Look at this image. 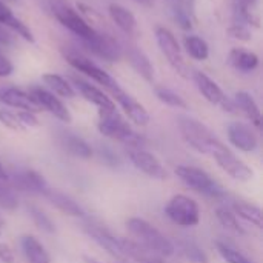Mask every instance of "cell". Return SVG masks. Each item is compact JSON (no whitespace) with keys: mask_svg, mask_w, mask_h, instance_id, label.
<instances>
[{"mask_svg":"<svg viewBox=\"0 0 263 263\" xmlns=\"http://www.w3.org/2000/svg\"><path fill=\"white\" fill-rule=\"evenodd\" d=\"M126 228L148 251L160 257H171L176 253L174 243L145 219L131 217L126 220Z\"/></svg>","mask_w":263,"mask_h":263,"instance_id":"1","label":"cell"},{"mask_svg":"<svg viewBox=\"0 0 263 263\" xmlns=\"http://www.w3.org/2000/svg\"><path fill=\"white\" fill-rule=\"evenodd\" d=\"M179 129L185 142L200 154H210L214 143L219 140L206 125L190 116L179 117Z\"/></svg>","mask_w":263,"mask_h":263,"instance_id":"2","label":"cell"},{"mask_svg":"<svg viewBox=\"0 0 263 263\" xmlns=\"http://www.w3.org/2000/svg\"><path fill=\"white\" fill-rule=\"evenodd\" d=\"M97 128H99V133L105 137L128 143L133 148H142L143 139L137 133L133 131L129 123L117 111L100 116Z\"/></svg>","mask_w":263,"mask_h":263,"instance_id":"3","label":"cell"},{"mask_svg":"<svg viewBox=\"0 0 263 263\" xmlns=\"http://www.w3.org/2000/svg\"><path fill=\"white\" fill-rule=\"evenodd\" d=\"M166 217L183 228L197 227L200 222V208L197 202L185 194H176L170 199L165 206Z\"/></svg>","mask_w":263,"mask_h":263,"instance_id":"4","label":"cell"},{"mask_svg":"<svg viewBox=\"0 0 263 263\" xmlns=\"http://www.w3.org/2000/svg\"><path fill=\"white\" fill-rule=\"evenodd\" d=\"M176 176L191 190L210 196V197H222L225 194L223 188L203 170L190 165H180L176 168Z\"/></svg>","mask_w":263,"mask_h":263,"instance_id":"5","label":"cell"},{"mask_svg":"<svg viewBox=\"0 0 263 263\" xmlns=\"http://www.w3.org/2000/svg\"><path fill=\"white\" fill-rule=\"evenodd\" d=\"M51 9H52L54 17L60 22V25L68 28L71 32H74L83 42H88L96 35L97 31L89 25V22L82 14H79L72 6H69L68 3L52 2Z\"/></svg>","mask_w":263,"mask_h":263,"instance_id":"6","label":"cell"},{"mask_svg":"<svg viewBox=\"0 0 263 263\" xmlns=\"http://www.w3.org/2000/svg\"><path fill=\"white\" fill-rule=\"evenodd\" d=\"M217 165L234 180L237 182H250L254 177V171L243 162L240 160L230 148H227L220 140H217L210 153Z\"/></svg>","mask_w":263,"mask_h":263,"instance_id":"7","label":"cell"},{"mask_svg":"<svg viewBox=\"0 0 263 263\" xmlns=\"http://www.w3.org/2000/svg\"><path fill=\"white\" fill-rule=\"evenodd\" d=\"M156 40L157 45L160 48V51L163 52V55L168 59L171 68L183 79H190V68L186 65V62L183 60L182 55V49L180 45L176 39V35L165 26H157L156 28Z\"/></svg>","mask_w":263,"mask_h":263,"instance_id":"8","label":"cell"},{"mask_svg":"<svg viewBox=\"0 0 263 263\" xmlns=\"http://www.w3.org/2000/svg\"><path fill=\"white\" fill-rule=\"evenodd\" d=\"M63 55H65V60H66L74 69H77L79 72H82V74H85L86 77L92 79L96 83L105 86V88L109 89V91H114L116 88H119V83H117L105 69H102L99 65H96V63H94L91 59H88L86 55H83V54H80V52H77V51H65Z\"/></svg>","mask_w":263,"mask_h":263,"instance_id":"9","label":"cell"},{"mask_svg":"<svg viewBox=\"0 0 263 263\" xmlns=\"http://www.w3.org/2000/svg\"><path fill=\"white\" fill-rule=\"evenodd\" d=\"M194 80H196V85H197V89L200 91V94L213 105H217L220 106L223 111L227 112H234L237 108L234 105V102L223 92V89L213 80L210 79L206 74L200 72V71H196L194 72Z\"/></svg>","mask_w":263,"mask_h":263,"instance_id":"10","label":"cell"},{"mask_svg":"<svg viewBox=\"0 0 263 263\" xmlns=\"http://www.w3.org/2000/svg\"><path fill=\"white\" fill-rule=\"evenodd\" d=\"M128 156H129V160L133 162V165L139 171L146 174L148 177L156 179V180L168 179V171L165 170L162 162L154 154L145 151L143 148H131L128 151Z\"/></svg>","mask_w":263,"mask_h":263,"instance_id":"11","label":"cell"},{"mask_svg":"<svg viewBox=\"0 0 263 263\" xmlns=\"http://www.w3.org/2000/svg\"><path fill=\"white\" fill-rule=\"evenodd\" d=\"M29 94L31 97L39 103L40 108L46 109L48 112H51L55 119H59L60 122H65V123H71L72 117H71V112L69 109L63 105V102L55 96L52 94L51 91L42 88V86H32L29 89Z\"/></svg>","mask_w":263,"mask_h":263,"instance_id":"12","label":"cell"},{"mask_svg":"<svg viewBox=\"0 0 263 263\" xmlns=\"http://www.w3.org/2000/svg\"><path fill=\"white\" fill-rule=\"evenodd\" d=\"M72 82H74V86H76V91L80 92V96L97 106L99 109V116H103V114H109V112H114L116 111V103L112 102L111 97H108L102 89H99L97 86L79 79V77H72Z\"/></svg>","mask_w":263,"mask_h":263,"instance_id":"13","label":"cell"},{"mask_svg":"<svg viewBox=\"0 0 263 263\" xmlns=\"http://www.w3.org/2000/svg\"><path fill=\"white\" fill-rule=\"evenodd\" d=\"M111 94L116 97L117 103L122 106L123 112L128 116V119L131 122H134L137 126H146L149 123V112L133 96H129L128 92H125L120 86L116 88L114 91H111Z\"/></svg>","mask_w":263,"mask_h":263,"instance_id":"14","label":"cell"},{"mask_svg":"<svg viewBox=\"0 0 263 263\" xmlns=\"http://www.w3.org/2000/svg\"><path fill=\"white\" fill-rule=\"evenodd\" d=\"M0 103L20 111H29L34 114L42 111V108L31 97L29 92H25L14 86H0Z\"/></svg>","mask_w":263,"mask_h":263,"instance_id":"15","label":"cell"},{"mask_svg":"<svg viewBox=\"0 0 263 263\" xmlns=\"http://www.w3.org/2000/svg\"><path fill=\"white\" fill-rule=\"evenodd\" d=\"M228 140L233 146L243 153H253L257 149V136L250 125L243 122H233L228 126Z\"/></svg>","mask_w":263,"mask_h":263,"instance_id":"16","label":"cell"},{"mask_svg":"<svg viewBox=\"0 0 263 263\" xmlns=\"http://www.w3.org/2000/svg\"><path fill=\"white\" fill-rule=\"evenodd\" d=\"M0 123L12 131H26L39 126V119L29 111H8L0 109Z\"/></svg>","mask_w":263,"mask_h":263,"instance_id":"17","label":"cell"},{"mask_svg":"<svg viewBox=\"0 0 263 263\" xmlns=\"http://www.w3.org/2000/svg\"><path fill=\"white\" fill-rule=\"evenodd\" d=\"M85 45L88 46V49H91L94 54H97L99 57L109 60V62H116L120 59V48L116 43L114 39H111L109 35L96 32V35L85 42Z\"/></svg>","mask_w":263,"mask_h":263,"instance_id":"18","label":"cell"},{"mask_svg":"<svg viewBox=\"0 0 263 263\" xmlns=\"http://www.w3.org/2000/svg\"><path fill=\"white\" fill-rule=\"evenodd\" d=\"M43 196L48 199V202L55 206L60 213L66 214V216H72V217H83L85 216V211L83 208L69 196H66L65 193L59 191V190H52V188H48Z\"/></svg>","mask_w":263,"mask_h":263,"instance_id":"19","label":"cell"},{"mask_svg":"<svg viewBox=\"0 0 263 263\" xmlns=\"http://www.w3.org/2000/svg\"><path fill=\"white\" fill-rule=\"evenodd\" d=\"M86 233L99 247L106 250L112 257H116L119 260H126V256H125V253H123V250L120 247L119 239L112 237L108 231H105L102 228H97V227H88Z\"/></svg>","mask_w":263,"mask_h":263,"instance_id":"20","label":"cell"},{"mask_svg":"<svg viewBox=\"0 0 263 263\" xmlns=\"http://www.w3.org/2000/svg\"><path fill=\"white\" fill-rule=\"evenodd\" d=\"M228 63L240 72H253L259 66V55L243 48H233L228 54Z\"/></svg>","mask_w":263,"mask_h":263,"instance_id":"21","label":"cell"},{"mask_svg":"<svg viewBox=\"0 0 263 263\" xmlns=\"http://www.w3.org/2000/svg\"><path fill=\"white\" fill-rule=\"evenodd\" d=\"M0 25L2 26H6V28H9V29H12L14 32H17V35H20L22 39H25L26 42H34L35 39H34V34H32V31L20 20V18H17L14 14H12V11L9 9V6L3 2V0H0Z\"/></svg>","mask_w":263,"mask_h":263,"instance_id":"22","label":"cell"},{"mask_svg":"<svg viewBox=\"0 0 263 263\" xmlns=\"http://www.w3.org/2000/svg\"><path fill=\"white\" fill-rule=\"evenodd\" d=\"M108 12H109L111 20L125 34H129V35L131 34H136V31H137V20H136L134 14L128 8H125V6H122L119 3H109Z\"/></svg>","mask_w":263,"mask_h":263,"instance_id":"23","label":"cell"},{"mask_svg":"<svg viewBox=\"0 0 263 263\" xmlns=\"http://www.w3.org/2000/svg\"><path fill=\"white\" fill-rule=\"evenodd\" d=\"M233 102H234L236 108H239V109L251 120V123H253L256 128H260V125H262V114H260L259 105L256 103L254 97H253L250 92H247V91H239V92H236Z\"/></svg>","mask_w":263,"mask_h":263,"instance_id":"24","label":"cell"},{"mask_svg":"<svg viewBox=\"0 0 263 263\" xmlns=\"http://www.w3.org/2000/svg\"><path fill=\"white\" fill-rule=\"evenodd\" d=\"M20 245L26 260L29 263H51L48 251L34 236H23Z\"/></svg>","mask_w":263,"mask_h":263,"instance_id":"25","label":"cell"},{"mask_svg":"<svg viewBox=\"0 0 263 263\" xmlns=\"http://www.w3.org/2000/svg\"><path fill=\"white\" fill-rule=\"evenodd\" d=\"M128 60L131 66L136 69V72L140 74L146 82L151 83L154 80V66L142 49H139L137 46H131L128 49Z\"/></svg>","mask_w":263,"mask_h":263,"instance_id":"26","label":"cell"},{"mask_svg":"<svg viewBox=\"0 0 263 263\" xmlns=\"http://www.w3.org/2000/svg\"><path fill=\"white\" fill-rule=\"evenodd\" d=\"M60 143L63 146V149L74 156V157H79V159H91L92 157V149L91 146L79 136L76 134H71V133H66L60 137Z\"/></svg>","mask_w":263,"mask_h":263,"instance_id":"27","label":"cell"},{"mask_svg":"<svg viewBox=\"0 0 263 263\" xmlns=\"http://www.w3.org/2000/svg\"><path fill=\"white\" fill-rule=\"evenodd\" d=\"M15 185L23 190V191H31V193H39L43 194L49 186L46 185L43 176L32 170H25L15 176Z\"/></svg>","mask_w":263,"mask_h":263,"instance_id":"28","label":"cell"},{"mask_svg":"<svg viewBox=\"0 0 263 263\" xmlns=\"http://www.w3.org/2000/svg\"><path fill=\"white\" fill-rule=\"evenodd\" d=\"M43 83L49 88V91L59 97L63 99H74L76 97V89L74 86L62 76L55 74V72H46L42 76Z\"/></svg>","mask_w":263,"mask_h":263,"instance_id":"29","label":"cell"},{"mask_svg":"<svg viewBox=\"0 0 263 263\" xmlns=\"http://www.w3.org/2000/svg\"><path fill=\"white\" fill-rule=\"evenodd\" d=\"M233 210H234V216L242 217L243 220L254 225L256 228H263V214L259 206L248 202H234Z\"/></svg>","mask_w":263,"mask_h":263,"instance_id":"30","label":"cell"},{"mask_svg":"<svg viewBox=\"0 0 263 263\" xmlns=\"http://www.w3.org/2000/svg\"><path fill=\"white\" fill-rule=\"evenodd\" d=\"M183 45L188 55L194 60H206L210 57V46L199 35H186L183 39Z\"/></svg>","mask_w":263,"mask_h":263,"instance_id":"31","label":"cell"},{"mask_svg":"<svg viewBox=\"0 0 263 263\" xmlns=\"http://www.w3.org/2000/svg\"><path fill=\"white\" fill-rule=\"evenodd\" d=\"M216 217H217V220L220 222V225L223 227V228H227L228 231H231V233H234V234H239V236H245L247 234V231L242 228V225L239 223V220H237V216H234V213H231L230 210H227V208H217L216 210Z\"/></svg>","mask_w":263,"mask_h":263,"instance_id":"32","label":"cell"},{"mask_svg":"<svg viewBox=\"0 0 263 263\" xmlns=\"http://www.w3.org/2000/svg\"><path fill=\"white\" fill-rule=\"evenodd\" d=\"M156 96H157V99H159L162 103H165V105H168V106L179 108V109H188L186 100H185L180 94H177L176 91H173V89H170V88L157 86V88H156Z\"/></svg>","mask_w":263,"mask_h":263,"instance_id":"33","label":"cell"},{"mask_svg":"<svg viewBox=\"0 0 263 263\" xmlns=\"http://www.w3.org/2000/svg\"><path fill=\"white\" fill-rule=\"evenodd\" d=\"M28 213H29L32 222L35 223V227H37L39 230H42V231H45V233H48V234L55 233V225L52 223V220H51L43 211H40V210L35 208V206H29V208H28Z\"/></svg>","mask_w":263,"mask_h":263,"instance_id":"34","label":"cell"},{"mask_svg":"<svg viewBox=\"0 0 263 263\" xmlns=\"http://www.w3.org/2000/svg\"><path fill=\"white\" fill-rule=\"evenodd\" d=\"M180 253L191 263H208L206 253L202 248H199L196 243H191V242L182 243L180 245Z\"/></svg>","mask_w":263,"mask_h":263,"instance_id":"35","label":"cell"},{"mask_svg":"<svg viewBox=\"0 0 263 263\" xmlns=\"http://www.w3.org/2000/svg\"><path fill=\"white\" fill-rule=\"evenodd\" d=\"M216 247H217V251H219V254L223 257V260L227 263H253L251 260H248L240 251H237V250H234V248H231L230 245H227V243H222V242H217L216 243Z\"/></svg>","mask_w":263,"mask_h":263,"instance_id":"36","label":"cell"},{"mask_svg":"<svg viewBox=\"0 0 263 263\" xmlns=\"http://www.w3.org/2000/svg\"><path fill=\"white\" fill-rule=\"evenodd\" d=\"M228 34H230V37H233L236 40H240V42H250L251 37H253L250 28L247 25H243V23H239V22L233 23L228 28Z\"/></svg>","mask_w":263,"mask_h":263,"instance_id":"37","label":"cell"},{"mask_svg":"<svg viewBox=\"0 0 263 263\" xmlns=\"http://www.w3.org/2000/svg\"><path fill=\"white\" fill-rule=\"evenodd\" d=\"M174 18L180 25V28H183V29H191L193 28L191 17H190L188 11L185 8H182L180 5H176L174 6Z\"/></svg>","mask_w":263,"mask_h":263,"instance_id":"38","label":"cell"},{"mask_svg":"<svg viewBox=\"0 0 263 263\" xmlns=\"http://www.w3.org/2000/svg\"><path fill=\"white\" fill-rule=\"evenodd\" d=\"M0 205L6 210H14L17 206V199L12 194V191L0 186Z\"/></svg>","mask_w":263,"mask_h":263,"instance_id":"39","label":"cell"},{"mask_svg":"<svg viewBox=\"0 0 263 263\" xmlns=\"http://www.w3.org/2000/svg\"><path fill=\"white\" fill-rule=\"evenodd\" d=\"M0 262L14 263V253L11 247L5 242H0Z\"/></svg>","mask_w":263,"mask_h":263,"instance_id":"40","label":"cell"},{"mask_svg":"<svg viewBox=\"0 0 263 263\" xmlns=\"http://www.w3.org/2000/svg\"><path fill=\"white\" fill-rule=\"evenodd\" d=\"M12 71H14L12 62L8 57L0 54V77H8V76L12 74Z\"/></svg>","mask_w":263,"mask_h":263,"instance_id":"41","label":"cell"},{"mask_svg":"<svg viewBox=\"0 0 263 263\" xmlns=\"http://www.w3.org/2000/svg\"><path fill=\"white\" fill-rule=\"evenodd\" d=\"M102 157H103V160L108 163V165H111V166H116V165H119V159H117V156H114L111 151H103L102 153Z\"/></svg>","mask_w":263,"mask_h":263,"instance_id":"42","label":"cell"},{"mask_svg":"<svg viewBox=\"0 0 263 263\" xmlns=\"http://www.w3.org/2000/svg\"><path fill=\"white\" fill-rule=\"evenodd\" d=\"M11 43H12L11 35L5 31V26L0 25V46H6V45H11Z\"/></svg>","mask_w":263,"mask_h":263,"instance_id":"43","label":"cell"},{"mask_svg":"<svg viewBox=\"0 0 263 263\" xmlns=\"http://www.w3.org/2000/svg\"><path fill=\"white\" fill-rule=\"evenodd\" d=\"M82 259H83V262H85V263H100L99 260H96L94 257H91V256H86V254H85V256H83Z\"/></svg>","mask_w":263,"mask_h":263,"instance_id":"44","label":"cell"},{"mask_svg":"<svg viewBox=\"0 0 263 263\" xmlns=\"http://www.w3.org/2000/svg\"><path fill=\"white\" fill-rule=\"evenodd\" d=\"M6 179H8V176H6V173H5V170H3V166L0 163V180H6Z\"/></svg>","mask_w":263,"mask_h":263,"instance_id":"45","label":"cell"},{"mask_svg":"<svg viewBox=\"0 0 263 263\" xmlns=\"http://www.w3.org/2000/svg\"><path fill=\"white\" fill-rule=\"evenodd\" d=\"M139 3H143V5H151V0H136Z\"/></svg>","mask_w":263,"mask_h":263,"instance_id":"46","label":"cell"}]
</instances>
